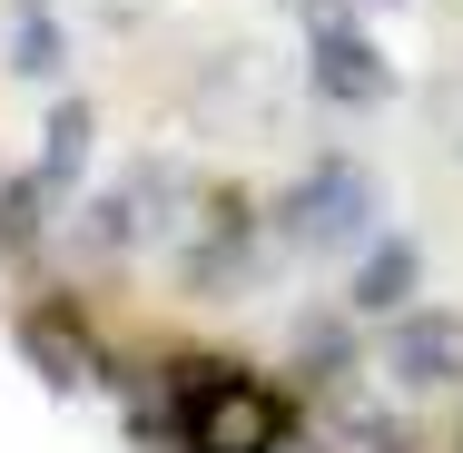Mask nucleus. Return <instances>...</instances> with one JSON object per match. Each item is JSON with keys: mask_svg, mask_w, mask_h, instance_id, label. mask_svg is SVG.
Wrapping results in <instances>:
<instances>
[{"mask_svg": "<svg viewBox=\"0 0 463 453\" xmlns=\"http://www.w3.org/2000/svg\"><path fill=\"white\" fill-rule=\"evenodd\" d=\"M414 247H404V237H374V257L365 267H355V316H394V306H404V296H414Z\"/></svg>", "mask_w": 463, "mask_h": 453, "instance_id": "6", "label": "nucleus"}, {"mask_svg": "<svg viewBox=\"0 0 463 453\" xmlns=\"http://www.w3.org/2000/svg\"><path fill=\"white\" fill-rule=\"evenodd\" d=\"M60 60H70L60 20H50L40 0H20V10H10V70H20V80H60Z\"/></svg>", "mask_w": 463, "mask_h": 453, "instance_id": "7", "label": "nucleus"}, {"mask_svg": "<svg viewBox=\"0 0 463 453\" xmlns=\"http://www.w3.org/2000/svg\"><path fill=\"white\" fill-rule=\"evenodd\" d=\"M277 237L296 247V257H335V247H365V237H374V178L355 168V158H316L306 178L286 187Z\"/></svg>", "mask_w": 463, "mask_h": 453, "instance_id": "1", "label": "nucleus"}, {"mask_svg": "<svg viewBox=\"0 0 463 453\" xmlns=\"http://www.w3.org/2000/svg\"><path fill=\"white\" fill-rule=\"evenodd\" d=\"M306 80H316V99H335V109H374V99H394V60L374 50L365 30L316 20V40H306Z\"/></svg>", "mask_w": 463, "mask_h": 453, "instance_id": "3", "label": "nucleus"}, {"mask_svg": "<svg viewBox=\"0 0 463 453\" xmlns=\"http://www.w3.org/2000/svg\"><path fill=\"white\" fill-rule=\"evenodd\" d=\"M277 434H286L277 394L247 384V374H227V364H217V384L187 394V444L197 453H277Z\"/></svg>", "mask_w": 463, "mask_h": 453, "instance_id": "2", "label": "nucleus"}, {"mask_svg": "<svg viewBox=\"0 0 463 453\" xmlns=\"http://www.w3.org/2000/svg\"><path fill=\"white\" fill-rule=\"evenodd\" d=\"M80 168H90V109H80V99H60V118H50V148H40V187L60 197Z\"/></svg>", "mask_w": 463, "mask_h": 453, "instance_id": "8", "label": "nucleus"}, {"mask_svg": "<svg viewBox=\"0 0 463 453\" xmlns=\"http://www.w3.org/2000/svg\"><path fill=\"white\" fill-rule=\"evenodd\" d=\"M384 374H394V384H414V394L463 384V316H454V306L394 316V335H384Z\"/></svg>", "mask_w": 463, "mask_h": 453, "instance_id": "4", "label": "nucleus"}, {"mask_svg": "<svg viewBox=\"0 0 463 453\" xmlns=\"http://www.w3.org/2000/svg\"><path fill=\"white\" fill-rule=\"evenodd\" d=\"M178 168H168V158H158V168H138V178L128 187H109V197H99V247H158V237H168V207H178Z\"/></svg>", "mask_w": 463, "mask_h": 453, "instance_id": "5", "label": "nucleus"}]
</instances>
